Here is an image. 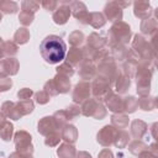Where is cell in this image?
Masks as SVG:
<instances>
[{
    "instance_id": "cell-16",
    "label": "cell",
    "mask_w": 158,
    "mask_h": 158,
    "mask_svg": "<svg viewBox=\"0 0 158 158\" xmlns=\"http://www.w3.org/2000/svg\"><path fill=\"white\" fill-rule=\"evenodd\" d=\"M11 133H12V125L7 121H4L2 125L0 126V136L4 141H9L11 138Z\"/></svg>"
},
{
    "instance_id": "cell-21",
    "label": "cell",
    "mask_w": 158,
    "mask_h": 158,
    "mask_svg": "<svg viewBox=\"0 0 158 158\" xmlns=\"http://www.w3.org/2000/svg\"><path fill=\"white\" fill-rule=\"evenodd\" d=\"M112 123L114 125H117L118 128H123V127L127 126L128 118L125 115H115V116H112Z\"/></svg>"
},
{
    "instance_id": "cell-22",
    "label": "cell",
    "mask_w": 158,
    "mask_h": 158,
    "mask_svg": "<svg viewBox=\"0 0 158 158\" xmlns=\"http://www.w3.org/2000/svg\"><path fill=\"white\" fill-rule=\"evenodd\" d=\"M138 104L136 102L135 98L133 96H130V98H126V100L123 101V110L128 111V112H133L136 110V106Z\"/></svg>"
},
{
    "instance_id": "cell-30",
    "label": "cell",
    "mask_w": 158,
    "mask_h": 158,
    "mask_svg": "<svg viewBox=\"0 0 158 158\" xmlns=\"http://www.w3.org/2000/svg\"><path fill=\"white\" fill-rule=\"evenodd\" d=\"M16 52H17V48H16V46L12 42L4 43V53H6V54H15Z\"/></svg>"
},
{
    "instance_id": "cell-12",
    "label": "cell",
    "mask_w": 158,
    "mask_h": 158,
    "mask_svg": "<svg viewBox=\"0 0 158 158\" xmlns=\"http://www.w3.org/2000/svg\"><path fill=\"white\" fill-rule=\"evenodd\" d=\"M58 78H59L60 80H58L57 77H56L54 80H53V83H54V85H56L58 93H67V91L69 90V88H70V81L67 79V77H58Z\"/></svg>"
},
{
    "instance_id": "cell-9",
    "label": "cell",
    "mask_w": 158,
    "mask_h": 158,
    "mask_svg": "<svg viewBox=\"0 0 158 158\" xmlns=\"http://www.w3.org/2000/svg\"><path fill=\"white\" fill-rule=\"evenodd\" d=\"M15 143H16V147L17 149L22 153L23 152V147H32L30 143H31V136L27 135L25 131H21V132H17L16 136H15Z\"/></svg>"
},
{
    "instance_id": "cell-33",
    "label": "cell",
    "mask_w": 158,
    "mask_h": 158,
    "mask_svg": "<svg viewBox=\"0 0 158 158\" xmlns=\"http://www.w3.org/2000/svg\"><path fill=\"white\" fill-rule=\"evenodd\" d=\"M32 95V91L30 90V89H22L21 91H19V94H17V96L20 98V99H23V100H26V99H28L30 96Z\"/></svg>"
},
{
    "instance_id": "cell-10",
    "label": "cell",
    "mask_w": 158,
    "mask_h": 158,
    "mask_svg": "<svg viewBox=\"0 0 158 158\" xmlns=\"http://www.w3.org/2000/svg\"><path fill=\"white\" fill-rule=\"evenodd\" d=\"M151 12V7L148 2H135V15L141 19H147Z\"/></svg>"
},
{
    "instance_id": "cell-14",
    "label": "cell",
    "mask_w": 158,
    "mask_h": 158,
    "mask_svg": "<svg viewBox=\"0 0 158 158\" xmlns=\"http://www.w3.org/2000/svg\"><path fill=\"white\" fill-rule=\"evenodd\" d=\"M89 23L93 25L95 28H98V27H101V26L105 25V19H104V16H102L101 14H99V12H93V14H90V16H89Z\"/></svg>"
},
{
    "instance_id": "cell-28",
    "label": "cell",
    "mask_w": 158,
    "mask_h": 158,
    "mask_svg": "<svg viewBox=\"0 0 158 158\" xmlns=\"http://www.w3.org/2000/svg\"><path fill=\"white\" fill-rule=\"evenodd\" d=\"M40 4L38 2H35V1H23L22 2V10L23 11H30L31 12H35L37 9H38Z\"/></svg>"
},
{
    "instance_id": "cell-3",
    "label": "cell",
    "mask_w": 158,
    "mask_h": 158,
    "mask_svg": "<svg viewBox=\"0 0 158 158\" xmlns=\"http://www.w3.org/2000/svg\"><path fill=\"white\" fill-rule=\"evenodd\" d=\"M83 112L85 116H94L96 118H101L105 116L106 111L104 110L102 105L96 102L95 100H88L83 106Z\"/></svg>"
},
{
    "instance_id": "cell-36",
    "label": "cell",
    "mask_w": 158,
    "mask_h": 158,
    "mask_svg": "<svg viewBox=\"0 0 158 158\" xmlns=\"http://www.w3.org/2000/svg\"><path fill=\"white\" fill-rule=\"evenodd\" d=\"M78 158H91V157H90V154H88L86 152H79Z\"/></svg>"
},
{
    "instance_id": "cell-29",
    "label": "cell",
    "mask_w": 158,
    "mask_h": 158,
    "mask_svg": "<svg viewBox=\"0 0 158 158\" xmlns=\"http://www.w3.org/2000/svg\"><path fill=\"white\" fill-rule=\"evenodd\" d=\"M85 73H88V74H86V78H90V77H93V74H94V67H93L91 64H89V63L84 64V65H83V68L80 69V75L84 78Z\"/></svg>"
},
{
    "instance_id": "cell-20",
    "label": "cell",
    "mask_w": 158,
    "mask_h": 158,
    "mask_svg": "<svg viewBox=\"0 0 158 158\" xmlns=\"http://www.w3.org/2000/svg\"><path fill=\"white\" fill-rule=\"evenodd\" d=\"M81 57H83V52L77 49V48H73V49H70V52L68 54V62H70L73 64H77V63H79Z\"/></svg>"
},
{
    "instance_id": "cell-35",
    "label": "cell",
    "mask_w": 158,
    "mask_h": 158,
    "mask_svg": "<svg viewBox=\"0 0 158 158\" xmlns=\"http://www.w3.org/2000/svg\"><path fill=\"white\" fill-rule=\"evenodd\" d=\"M99 158H112V153H111L109 149H104V151L100 153Z\"/></svg>"
},
{
    "instance_id": "cell-13",
    "label": "cell",
    "mask_w": 158,
    "mask_h": 158,
    "mask_svg": "<svg viewBox=\"0 0 158 158\" xmlns=\"http://www.w3.org/2000/svg\"><path fill=\"white\" fill-rule=\"evenodd\" d=\"M75 154V149L73 146H69L68 143L62 144L60 148H58V156L60 158H73Z\"/></svg>"
},
{
    "instance_id": "cell-26",
    "label": "cell",
    "mask_w": 158,
    "mask_h": 158,
    "mask_svg": "<svg viewBox=\"0 0 158 158\" xmlns=\"http://www.w3.org/2000/svg\"><path fill=\"white\" fill-rule=\"evenodd\" d=\"M69 40H70V43H72L73 46H78V44H80V43L83 42L84 36H83V33H81V32L75 31V32H73V33L70 35Z\"/></svg>"
},
{
    "instance_id": "cell-32",
    "label": "cell",
    "mask_w": 158,
    "mask_h": 158,
    "mask_svg": "<svg viewBox=\"0 0 158 158\" xmlns=\"http://www.w3.org/2000/svg\"><path fill=\"white\" fill-rule=\"evenodd\" d=\"M10 86H11V80H10V79L0 78V90H1V91L7 90Z\"/></svg>"
},
{
    "instance_id": "cell-17",
    "label": "cell",
    "mask_w": 158,
    "mask_h": 158,
    "mask_svg": "<svg viewBox=\"0 0 158 158\" xmlns=\"http://www.w3.org/2000/svg\"><path fill=\"white\" fill-rule=\"evenodd\" d=\"M0 9L5 14H14L17 10V4L14 1H0Z\"/></svg>"
},
{
    "instance_id": "cell-27",
    "label": "cell",
    "mask_w": 158,
    "mask_h": 158,
    "mask_svg": "<svg viewBox=\"0 0 158 158\" xmlns=\"http://www.w3.org/2000/svg\"><path fill=\"white\" fill-rule=\"evenodd\" d=\"M60 139V136L57 133V132H53V133H49L46 138V144L47 146H56Z\"/></svg>"
},
{
    "instance_id": "cell-38",
    "label": "cell",
    "mask_w": 158,
    "mask_h": 158,
    "mask_svg": "<svg viewBox=\"0 0 158 158\" xmlns=\"http://www.w3.org/2000/svg\"><path fill=\"white\" fill-rule=\"evenodd\" d=\"M1 42H2V41H1V38H0V44H1Z\"/></svg>"
},
{
    "instance_id": "cell-8",
    "label": "cell",
    "mask_w": 158,
    "mask_h": 158,
    "mask_svg": "<svg viewBox=\"0 0 158 158\" xmlns=\"http://www.w3.org/2000/svg\"><path fill=\"white\" fill-rule=\"evenodd\" d=\"M56 122L53 117H44L40 123H38V132H41L42 135H49L56 132Z\"/></svg>"
},
{
    "instance_id": "cell-25",
    "label": "cell",
    "mask_w": 158,
    "mask_h": 158,
    "mask_svg": "<svg viewBox=\"0 0 158 158\" xmlns=\"http://www.w3.org/2000/svg\"><path fill=\"white\" fill-rule=\"evenodd\" d=\"M57 72L62 75H64V77H70V75H73V73H74V70L72 69V67L69 65V63H64V64H62L60 67H58L57 68Z\"/></svg>"
},
{
    "instance_id": "cell-6",
    "label": "cell",
    "mask_w": 158,
    "mask_h": 158,
    "mask_svg": "<svg viewBox=\"0 0 158 158\" xmlns=\"http://www.w3.org/2000/svg\"><path fill=\"white\" fill-rule=\"evenodd\" d=\"M56 10H57V11L53 14V20H54V22L58 23V25L65 23L67 20H68V17H69V15H70V7H69V5L62 4V5L59 6V9H56Z\"/></svg>"
},
{
    "instance_id": "cell-11",
    "label": "cell",
    "mask_w": 158,
    "mask_h": 158,
    "mask_svg": "<svg viewBox=\"0 0 158 158\" xmlns=\"http://www.w3.org/2000/svg\"><path fill=\"white\" fill-rule=\"evenodd\" d=\"M77 136H78V132H77V128L72 125L69 126H65L63 130H62V138H64L67 142H75L77 141Z\"/></svg>"
},
{
    "instance_id": "cell-2",
    "label": "cell",
    "mask_w": 158,
    "mask_h": 158,
    "mask_svg": "<svg viewBox=\"0 0 158 158\" xmlns=\"http://www.w3.org/2000/svg\"><path fill=\"white\" fill-rule=\"evenodd\" d=\"M110 35H111L112 40H116L118 43H120V42L126 43V42L130 40V35H131L130 26H127L126 23L118 21L117 23H115V25L111 27Z\"/></svg>"
},
{
    "instance_id": "cell-15",
    "label": "cell",
    "mask_w": 158,
    "mask_h": 158,
    "mask_svg": "<svg viewBox=\"0 0 158 158\" xmlns=\"http://www.w3.org/2000/svg\"><path fill=\"white\" fill-rule=\"evenodd\" d=\"M107 105H109V109L111 111H121L123 110V102L121 101L120 98L117 96H111V99H107Z\"/></svg>"
},
{
    "instance_id": "cell-4",
    "label": "cell",
    "mask_w": 158,
    "mask_h": 158,
    "mask_svg": "<svg viewBox=\"0 0 158 158\" xmlns=\"http://www.w3.org/2000/svg\"><path fill=\"white\" fill-rule=\"evenodd\" d=\"M118 132L112 127V126H105L99 133H98V141L102 144V146H109L111 144L116 138L115 136Z\"/></svg>"
},
{
    "instance_id": "cell-7",
    "label": "cell",
    "mask_w": 158,
    "mask_h": 158,
    "mask_svg": "<svg viewBox=\"0 0 158 158\" xmlns=\"http://www.w3.org/2000/svg\"><path fill=\"white\" fill-rule=\"evenodd\" d=\"M90 94V85L88 83H80L75 86L74 94H73V99L75 102H81L83 100H85Z\"/></svg>"
},
{
    "instance_id": "cell-24",
    "label": "cell",
    "mask_w": 158,
    "mask_h": 158,
    "mask_svg": "<svg viewBox=\"0 0 158 158\" xmlns=\"http://www.w3.org/2000/svg\"><path fill=\"white\" fill-rule=\"evenodd\" d=\"M19 19H20V21H21L22 25L27 26V25H30V23L32 22V20H33V14L30 12V11H23V10H22V12L20 14Z\"/></svg>"
},
{
    "instance_id": "cell-19",
    "label": "cell",
    "mask_w": 158,
    "mask_h": 158,
    "mask_svg": "<svg viewBox=\"0 0 158 158\" xmlns=\"http://www.w3.org/2000/svg\"><path fill=\"white\" fill-rule=\"evenodd\" d=\"M28 37H30V35H28V31H27L26 28H20V30L15 33V41H16L17 43H20V44L26 43L27 40H28Z\"/></svg>"
},
{
    "instance_id": "cell-5",
    "label": "cell",
    "mask_w": 158,
    "mask_h": 158,
    "mask_svg": "<svg viewBox=\"0 0 158 158\" xmlns=\"http://www.w3.org/2000/svg\"><path fill=\"white\" fill-rule=\"evenodd\" d=\"M105 14L110 21H120L122 19V11L118 7V2H109L105 6Z\"/></svg>"
},
{
    "instance_id": "cell-23",
    "label": "cell",
    "mask_w": 158,
    "mask_h": 158,
    "mask_svg": "<svg viewBox=\"0 0 158 158\" xmlns=\"http://www.w3.org/2000/svg\"><path fill=\"white\" fill-rule=\"evenodd\" d=\"M128 86H130V78H127V77H121L116 85L118 93H125Z\"/></svg>"
},
{
    "instance_id": "cell-1",
    "label": "cell",
    "mask_w": 158,
    "mask_h": 158,
    "mask_svg": "<svg viewBox=\"0 0 158 158\" xmlns=\"http://www.w3.org/2000/svg\"><path fill=\"white\" fill-rule=\"evenodd\" d=\"M40 49H41V54L43 59L47 63L56 64L64 59L67 47L60 37L51 35L42 41Z\"/></svg>"
},
{
    "instance_id": "cell-18",
    "label": "cell",
    "mask_w": 158,
    "mask_h": 158,
    "mask_svg": "<svg viewBox=\"0 0 158 158\" xmlns=\"http://www.w3.org/2000/svg\"><path fill=\"white\" fill-rule=\"evenodd\" d=\"M17 106H19V107H22V109H20V110H17L19 114H20V116L26 115V114H28V112H31V111L33 110V104H32V101H30V100H25V101H22V102H19Z\"/></svg>"
},
{
    "instance_id": "cell-34",
    "label": "cell",
    "mask_w": 158,
    "mask_h": 158,
    "mask_svg": "<svg viewBox=\"0 0 158 158\" xmlns=\"http://www.w3.org/2000/svg\"><path fill=\"white\" fill-rule=\"evenodd\" d=\"M57 5H58V2H56V1H51V2H48V1H43V2H42V6H43L46 10H48V11L54 10Z\"/></svg>"
},
{
    "instance_id": "cell-37",
    "label": "cell",
    "mask_w": 158,
    "mask_h": 158,
    "mask_svg": "<svg viewBox=\"0 0 158 158\" xmlns=\"http://www.w3.org/2000/svg\"><path fill=\"white\" fill-rule=\"evenodd\" d=\"M0 21H1V14H0Z\"/></svg>"
},
{
    "instance_id": "cell-31",
    "label": "cell",
    "mask_w": 158,
    "mask_h": 158,
    "mask_svg": "<svg viewBox=\"0 0 158 158\" xmlns=\"http://www.w3.org/2000/svg\"><path fill=\"white\" fill-rule=\"evenodd\" d=\"M36 99H37V101L40 104H46L49 100V95L46 91H40V93L36 94Z\"/></svg>"
}]
</instances>
